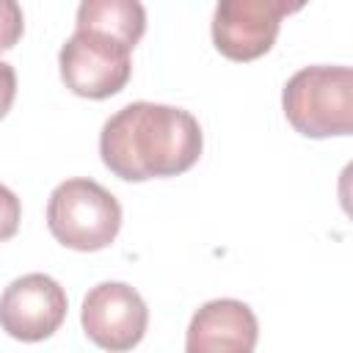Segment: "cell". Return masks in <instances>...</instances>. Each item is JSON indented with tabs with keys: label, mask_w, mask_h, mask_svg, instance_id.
Listing matches in <instances>:
<instances>
[{
	"label": "cell",
	"mask_w": 353,
	"mask_h": 353,
	"mask_svg": "<svg viewBox=\"0 0 353 353\" xmlns=\"http://www.w3.org/2000/svg\"><path fill=\"white\" fill-rule=\"evenodd\" d=\"M281 108L292 130L306 138L350 135L353 72L347 66H306L287 80Z\"/></svg>",
	"instance_id": "obj_2"
},
{
	"label": "cell",
	"mask_w": 353,
	"mask_h": 353,
	"mask_svg": "<svg viewBox=\"0 0 353 353\" xmlns=\"http://www.w3.org/2000/svg\"><path fill=\"white\" fill-rule=\"evenodd\" d=\"M85 336L105 350H132L149 325V309L135 287L102 281L88 290L80 309Z\"/></svg>",
	"instance_id": "obj_6"
},
{
	"label": "cell",
	"mask_w": 353,
	"mask_h": 353,
	"mask_svg": "<svg viewBox=\"0 0 353 353\" xmlns=\"http://www.w3.org/2000/svg\"><path fill=\"white\" fill-rule=\"evenodd\" d=\"M306 3L309 0H218L212 44L229 61H256L276 44L281 19L298 14Z\"/></svg>",
	"instance_id": "obj_4"
},
{
	"label": "cell",
	"mask_w": 353,
	"mask_h": 353,
	"mask_svg": "<svg viewBox=\"0 0 353 353\" xmlns=\"http://www.w3.org/2000/svg\"><path fill=\"white\" fill-rule=\"evenodd\" d=\"M201 149L204 135L196 116L157 102L124 105L99 132L102 163L124 182L185 174L199 163Z\"/></svg>",
	"instance_id": "obj_1"
},
{
	"label": "cell",
	"mask_w": 353,
	"mask_h": 353,
	"mask_svg": "<svg viewBox=\"0 0 353 353\" xmlns=\"http://www.w3.org/2000/svg\"><path fill=\"white\" fill-rule=\"evenodd\" d=\"M259 339V323L248 303L234 298H218L204 303L190 325L188 353H251Z\"/></svg>",
	"instance_id": "obj_8"
},
{
	"label": "cell",
	"mask_w": 353,
	"mask_h": 353,
	"mask_svg": "<svg viewBox=\"0 0 353 353\" xmlns=\"http://www.w3.org/2000/svg\"><path fill=\"white\" fill-rule=\"evenodd\" d=\"M77 30H94L135 50L146 33V11L141 0H80Z\"/></svg>",
	"instance_id": "obj_9"
},
{
	"label": "cell",
	"mask_w": 353,
	"mask_h": 353,
	"mask_svg": "<svg viewBox=\"0 0 353 353\" xmlns=\"http://www.w3.org/2000/svg\"><path fill=\"white\" fill-rule=\"evenodd\" d=\"M14 97H17V72L11 63L0 61V119L11 110Z\"/></svg>",
	"instance_id": "obj_12"
},
{
	"label": "cell",
	"mask_w": 353,
	"mask_h": 353,
	"mask_svg": "<svg viewBox=\"0 0 353 353\" xmlns=\"http://www.w3.org/2000/svg\"><path fill=\"white\" fill-rule=\"evenodd\" d=\"M25 30L22 6L17 0H0V52L11 50Z\"/></svg>",
	"instance_id": "obj_10"
},
{
	"label": "cell",
	"mask_w": 353,
	"mask_h": 353,
	"mask_svg": "<svg viewBox=\"0 0 353 353\" xmlns=\"http://www.w3.org/2000/svg\"><path fill=\"white\" fill-rule=\"evenodd\" d=\"M22 221V204L17 199V193L6 185H0V243L11 240L19 229Z\"/></svg>",
	"instance_id": "obj_11"
},
{
	"label": "cell",
	"mask_w": 353,
	"mask_h": 353,
	"mask_svg": "<svg viewBox=\"0 0 353 353\" xmlns=\"http://www.w3.org/2000/svg\"><path fill=\"white\" fill-rule=\"evenodd\" d=\"M130 52V47L110 36L94 30H74L58 52L61 80L77 97L108 99L119 94L132 74Z\"/></svg>",
	"instance_id": "obj_5"
},
{
	"label": "cell",
	"mask_w": 353,
	"mask_h": 353,
	"mask_svg": "<svg viewBox=\"0 0 353 353\" xmlns=\"http://www.w3.org/2000/svg\"><path fill=\"white\" fill-rule=\"evenodd\" d=\"M47 226L50 234L72 251H102L121 229V204L99 182L74 176L50 193Z\"/></svg>",
	"instance_id": "obj_3"
},
{
	"label": "cell",
	"mask_w": 353,
	"mask_h": 353,
	"mask_svg": "<svg viewBox=\"0 0 353 353\" xmlns=\"http://www.w3.org/2000/svg\"><path fill=\"white\" fill-rule=\"evenodd\" d=\"M66 309V292L52 276L28 273L3 290L0 328L19 342H41L61 328Z\"/></svg>",
	"instance_id": "obj_7"
}]
</instances>
